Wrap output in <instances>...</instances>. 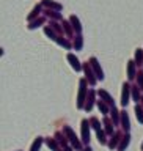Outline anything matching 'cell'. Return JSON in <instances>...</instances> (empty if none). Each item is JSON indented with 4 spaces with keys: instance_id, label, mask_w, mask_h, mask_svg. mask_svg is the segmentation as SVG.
<instances>
[{
    "instance_id": "cell-1",
    "label": "cell",
    "mask_w": 143,
    "mask_h": 151,
    "mask_svg": "<svg viewBox=\"0 0 143 151\" xmlns=\"http://www.w3.org/2000/svg\"><path fill=\"white\" fill-rule=\"evenodd\" d=\"M87 96H88V80L82 77L79 80V96H77V107L79 109H83L85 106V101H87Z\"/></svg>"
},
{
    "instance_id": "cell-2",
    "label": "cell",
    "mask_w": 143,
    "mask_h": 151,
    "mask_svg": "<svg viewBox=\"0 0 143 151\" xmlns=\"http://www.w3.org/2000/svg\"><path fill=\"white\" fill-rule=\"evenodd\" d=\"M83 73H85V79L88 80V83H90V85H96L98 77H96V74H94V71H93L91 63H90V61L83 63Z\"/></svg>"
},
{
    "instance_id": "cell-3",
    "label": "cell",
    "mask_w": 143,
    "mask_h": 151,
    "mask_svg": "<svg viewBox=\"0 0 143 151\" xmlns=\"http://www.w3.org/2000/svg\"><path fill=\"white\" fill-rule=\"evenodd\" d=\"M88 61L91 63V68H93V71H94V74H96L98 80H104V79H106V76H104V71H102V68H101V65H99V61H98L96 57H91V58H90Z\"/></svg>"
},
{
    "instance_id": "cell-4",
    "label": "cell",
    "mask_w": 143,
    "mask_h": 151,
    "mask_svg": "<svg viewBox=\"0 0 143 151\" xmlns=\"http://www.w3.org/2000/svg\"><path fill=\"white\" fill-rule=\"evenodd\" d=\"M129 96H131V83L124 82L123 83V90H121V106L126 107L129 104Z\"/></svg>"
},
{
    "instance_id": "cell-5",
    "label": "cell",
    "mask_w": 143,
    "mask_h": 151,
    "mask_svg": "<svg viewBox=\"0 0 143 151\" xmlns=\"http://www.w3.org/2000/svg\"><path fill=\"white\" fill-rule=\"evenodd\" d=\"M63 131H65V134L68 135V139L71 140V143H73V145L75 146V148H77V150H80V148H82V145H80V142L77 140V137H75V134L73 132V129H71L69 126H65V127H63Z\"/></svg>"
},
{
    "instance_id": "cell-6",
    "label": "cell",
    "mask_w": 143,
    "mask_h": 151,
    "mask_svg": "<svg viewBox=\"0 0 143 151\" xmlns=\"http://www.w3.org/2000/svg\"><path fill=\"white\" fill-rule=\"evenodd\" d=\"M68 61L71 63V68L75 69L77 73H79V71H83V65L80 63V60L74 54H68Z\"/></svg>"
},
{
    "instance_id": "cell-7",
    "label": "cell",
    "mask_w": 143,
    "mask_h": 151,
    "mask_svg": "<svg viewBox=\"0 0 143 151\" xmlns=\"http://www.w3.org/2000/svg\"><path fill=\"white\" fill-rule=\"evenodd\" d=\"M41 5H42V8L54 9V11H61V9H63V5L57 3L54 0H41Z\"/></svg>"
},
{
    "instance_id": "cell-8",
    "label": "cell",
    "mask_w": 143,
    "mask_h": 151,
    "mask_svg": "<svg viewBox=\"0 0 143 151\" xmlns=\"http://www.w3.org/2000/svg\"><path fill=\"white\" fill-rule=\"evenodd\" d=\"M137 63L134 60H129L127 61V79L129 80H134L135 77H137Z\"/></svg>"
},
{
    "instance_id": "cell-9",
    "label": "cell",
    "mask_w": 143,
    "mask_h": 151,
    "mask_svg": "<svg viewBox=\"0 0 143 151\" xmlns=\"http://www.w3.org/2000/svg\"><path fill=\"white\" fill-rule=\"evenodd\" d=\"M90 123L88 120H82V140L83 143H88L90 142Z\"/></svg>"
},
{
    "instance_id": "cell-10",
    "label": "cell",
    "mask_w": 143,
    "mask_h": 151,
    "mask_svg": "<svg viewBox=\"0 0 143 151\" xmlns=\"http://www.w3.org/2000/svg\"><path fill=\"white\" fill-rule=\"evenodd\" d=\"M46 16H40V17H36V19H33V21L28 22V30H35V28L38 27H41V25H44V22H46Z\"/></svg>"
},
{
    "instance_id": "cell-11",
    "label": "cell",
    "mask_w": 143,
    "mask_h": 151,
    "mask_svg": "<svg viewBox=\"0 0 143 151\" xmlns=\"http://www.w3.org/2000/svg\"><path fill=\"white\" fill-rule=\"evenodd\" d=\"M94 96H96V91H94V90H90V91H88V96H87V101H85V106H83V109H85L87 112H90V110L93 109Z\"/></svg>"
},
{
    "instance_id": "cell-12",
    "label": "cell",
    "mask_w": 143,
    "mask_h": 151,
    "mask_svg": "<svg viewBox=\"0 0 143 151\" xmlns=\"http://www.w3.org/2000/svg\"><path fill=\"white\" fill-rule=\"evenodd\" d=\"M98 94L101 96V99L104 102H107L110 107H115V102H113V98L110 96V93L106 91V90H98Z\"/></svg>"
},
{
    "instance_id": "cell-13",
    "label": "cell",
    "mask_w": 143,
    "mask_h": 151,
    "mask_svg": "<svg viewBox=\"0 0 143 151\" xmlns=\"http://www.w3.org/2000/svg\"><path fill=\"white\" fill-rule=\"evenodd\" d=\"M42 13H44V16L47 19H50V21H61V14L60 11H54V9H47L44 8L42 9Z\"/></svg>"
},
{
    "instance_id": "cell-14",
    "label": "cell",
    "mask_w": 143,
    "mask_h": 151,
    "mask_svg": "<svg viewBox=\"0 0 143 151\" xmlns=\"http://www.w3.org/2000/svg\"><path fill=\"white\" fill-rule=\"evenodd\" d=\"M41 13H42V5H41V3H38V5H35V6H33L32 13L27 16V21L30 22V21H33V19L40 17V14H41Z\"/></svg>"
},
{
    "instance_id": "cell-15",
    "label": "cell",
    "mask_w": 143,
    "mask_h": 151,
    "mask_svg": "<svg viewBox=\"0 0 143 151\" xmlns=\"http://www.w3.org/2000/svg\"><path fill=\"white\" fill-rule=\"evenodd\" d=\"M69 21H71V24H73V28H74L75 33H82V24H80V19L75 16V14H71Z\"/></svg>"
},
{
    "instance_id": "cell-16",
    "label": "cell",
    "mask_w": 143,
    "mask_h": 151,
    "mask_svg": "<svg viewBox=\"0 0 143 151\" xmlns=\"http://www.w3.org/2000/svg\"><path fill=\"white\" fill-rule=\"evenodd\" d=\"M61 27H63V32H65V35L66 36H73L74 35V28H73V24H71V21L68 19V21H65L63 19V22H61Z\"/></svg>"
},
{
    "instance_id": "cell-17",
    "label": "cell",
    "mask_w": 143,
    "mask_h": 151,
    "mask_svg": "<svg viewBox=\"0 0 143 151\" xmlns=\"http://www.w3.org/2000/svg\"><path fill=\"white\" fill-rule=\"evenodd\" d=\"M131 94L134 101H142V93H140V87L139 85H131Z\"/></svg>"
},
{
    "instance_id": "cell-18",
    "label": "cell",
    "mask_w": 143,
    "mask_h": 151,
    "mask_svg": "<svg viewBox=\"0 0 143 151\" xmlns=\"http://www.w3.org/2000/svg\"><path fill=\"white\" fill-rule=\"evenodd\" d=\"M121 126H123V129H124L126 132L131 129V123H129V116H127V113L126 110H123L121 112Z\"/></svg>"
},
{
    "instance_id": "cell-19",
    "label": "cell",
    "mask_w": 143,
    "mask_h": 151,
    "mask_svg": "<svg viewBox=\"0 0 143 151\" xmlns=\"http://www.w3.org/2000/svg\"><path fill=\"white\" fill-rule=\"evenodd\" d=\"M44 33L50 38L52 41H57V40H58V36H60L58 33H57V32L54 30V28L50 27V25H46V27H44Z\"/></svg>"
},
{
    "instance_id": "cell-20",
    "label": "cell",
    "mask_w": 143,
    "mask_h": 151,
    "mask_svg": "<svg viewBox=\"0 0 143 151\" xmlns=\"http://www.w3.org/2000/svg\"><path fill=\"white\" fill-rule=\"evenodd\" d=\"M73 46H74L75 50H82V47H83V36L80 35V33H77V35H75Z\"/></svg>"
},
{
    "instance_id": "cell-21",
    "label": "cell",
    "mask_w": 143,
    "mask_h": 151,
    "mask_svg": "<svg viewBox=\"0 0 143 151\" xmlns=\"http://www.w3.org/2000/svg\"><path fill=\"white\" fill-rule=\"evenodd\" d=\"M121 140V132H115V134L112 135V140L109 142V148L113 150V148H116V145H118V142Z\"/></svg>"
},
{
    "instance_id": "cell-22",
    "label": "cell",
    "mask_w": 143,
    "mask_h": 151,
    "mask_svg": "<svg viewBox=\"0 0 143 151\" xmlns=\"http://www.w3.org/2000/svg\"><path fill=\"white\" fill-rule=\"evenodd\" d=\"M55 42H57V44H58V46H63L65 49H68V50L71 49V47H74V46L71 44V42H69L68 40H66V38H65L63 35H60V36H58V40H57Z\"/></svg>"
},
{
    "instance_id": "cell-23",
    "label": "cell",
    "mask_w": 143,
    "mask_h": 151,
    "mask_svg": "<svg viewBox=\"0 0 143 151\" xmlns=\"http://www.w3.org/2000/svg\"><path fill=\"white\" fill-rule=\"evenodd\" d=\"M134 61L137 63V66H143V49H135Z\"/></svg>"
},
{
    "instance_id": "cell-24",
    "label": "cell",
    "mask_w": 143,
    "mask_h": 151,
    "mask_svg": "<svg viewBox=\"0 0 143 151\" xmlns=\"http://www.w3.org/2000/svg\"><path fill=\"white\" fill-rule=\"evenodd\" d=\"M110 113H112L113 123H115V124H120V118H121V112H118V109H116V106H115V107H110Z\"/></svg>"
},
{
    "instance_id": "cell-25",
    "label": "cell",
    "mask_w": 143,
    "mask_h": 151,
    "mask_svg": "<svg viewBox=\"0 0 143 151\" xmlns=\"http://www.w3.org/2000/svg\"><path fill=\"white\" fill-rule=\"evenodd\" d=\"M104 126H106V132L109 135H113V126H112V121L109 120V118L106 116L104 118Z\"/></svg>"
},
{
    "instance_id": "cell-26",
    "label": "cell",
    "mask_w": 143,
    "mask_h": 151,
    "mask_svg": "<svg viewBox=\"0 0 143 151\" xmlns=\"http://www.w3.org/2000/svg\"><path fill=\"white\" fill-rule=\"evenodd\" d=\"M129 142H131V137L126 134V135H124V137H123V139H121V145L118 146V151H124V148H126L127 145H129Z\"/></svg>"
},
{
    "instance_id": "cell-27",
    "label": "cell",
    "mask_w": 143,
    "mask_h": 151,
    "mask_svg": "<svg viewBox=\"0 0 143 151\" xmlns=\"http://www.w3.org/2000/svg\"><path fill=\"white\" fill-rule=\"evenodd\" d=\"M135 115H137V118H139V121L143 123V107L139 102H137V106H135Z\"/></svg>"
},
{
    "instance_id": "cell-28",
    "label": "cell",
    "mask_w": 143,
    "mask_h": 151,
    "mask_svg": "<svg viewBox=\"0 0 143 151\" xmlns=\"http://www.w3.org/2000/svg\"><path fill=\"white\" fill-rule=\"evenodd\" d=\"M41 145H42V139H41V137H38V139H36L35 142H33V145H32L30 151H40Z\"/></svg>"
},
{
    "instance_id": "cell-29",
    "label": "cell",
    "mask_w": 143,
    "mask_h": 151,
    "mask_svg": "<svg viewBox=\"0 0 143 151\" xmlns=\"http://www.w3.org/2000/svg\"><path fill=\"white\" fill-rule=\"evenodd\" d=\"M98 107H99V110H101L102 113H109V107H110V106L101 99V101H98Z\"/></svg>"
},
{
    "instance_id": "cell-30",
    "label": "cell",
    "mask_w": 143,
    "mask_h": 151,
    "mask_svg": "<svg viewBox=\"0 0 143 151\" xmlns=\"http://www.w3.org/2000/svg\"><path fill=\"white\" fill-rule=\"evenodd\" d=\"M137 85H139L140 87V90L143 91V71H139V73H137Z\"/></svg>"
},
{
    "instance_id": "cell-31",
    "label": "cell",
    "mask_w": 143,
    "mask_h": 151,
    "mask_svg": "<svg viewBox=\"0 0 143 151\" xmlns=\"http://www.w3.org/2000/svg\"><path fill=\"white\" fill-rule=\"evenodd\" d=\"M47 145H49V148H52L54 151H60V148L57 146V143H55L54 139H47Z\"/></svg>"
},
{
    "instance_id": "cell-32",
    "label": "cell",
    "mask_w": 143,
    "mask_h": 151,
    "mask_svg": "<svg viewBox=\"0 0 143 151\" xmlns=\"http://www.w3.org/2000/svg\"><path fill=\"white\" fill-rule=\"evenodd\" d=\"M82 151H91V148L88 146V148H85V150H82Z\"/></svg>"
},
{
    "instance_id": "cell-33",
    "label": "cell",
    "mask_w": 143,
    "mask_h": 151,
    "mask_svg": "<svg viewBox=\"0 0 143 151\" xmlns=\"http://www.w3.org/2000/svg\"><path fill=\"white\" fill-rule=\"evenodd\" d=\"M142 150H143V145H142Z\"/></svg>"
}]
</instances>
